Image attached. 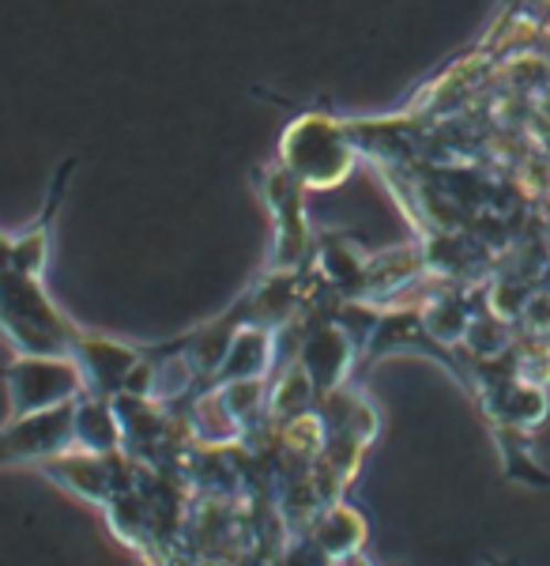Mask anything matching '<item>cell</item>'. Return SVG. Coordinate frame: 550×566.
Masks as SVG:
<instances>
[{"label": "cell", "mask_w": 550, "mask_h": 566, "mask_svg": "<svg viewBox=\"0 0 550 566\" xmlns=\"http://www.w3.org/2000/svg\"><path fill=\"white\" fill-rule=\"evenodd\" d=\"M72 431H76V405H61L50 408V412L12 419L0 431V464L53 458V453L68 446Z\"/></svg>", "instance_id": "obj_2"}, {"label": "cell", "mask_w": 550, "mask_h": 566, "mask_svg": "<svg viewBox=\"0 0 550 566\" xmlns=\"http://www.w3.org/2000/svg\"><path fill=\"white\" fill-rule=\"evenodd\" d=\"M290 148H306V144H320V148H328V155L332 151H347L339 148V136L328 129V125H295V133H290ZM290 167H295V175H306L314 178V186H336V178H343V170L332 167V159H320V151H302V155H287Z\"/></svg>", "instance_id": "obj_3"}, {"label": "cell", "mask_w": 550, "mask_h": 566, "mask_svg": "<svg viewBox=\"0 0 550 566\" xmlns=\"http://www.w3.org/2000/svg\"><path fill=\"white\" fill-rule=\"evenodd\" d=\"M0 381L12 389V419L72 405L87 389L80 363L64 355H23L15 367L0 370Z\"/></svg>", "instance_id": "obj_1"}]
</instances>
